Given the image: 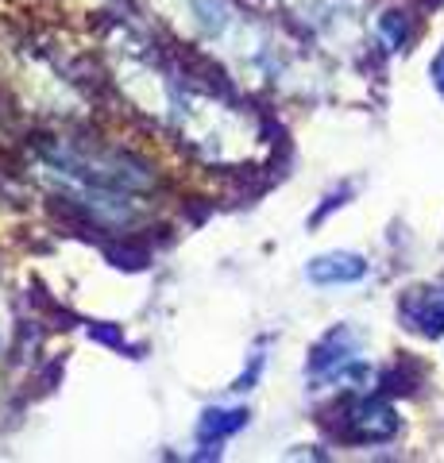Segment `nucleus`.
I'll return each mask as SVG.
<instances>
[{
  "mask_svg": "<svg viewBox=\"0 0 444 463\" xmlns=\"http://www.w3.org/2000/svg\"><path fill=\"white\" fill-rule=\"evenodd\" d=\"M440 66H444V58H440ZM440 81H444V74H440Z\"/></svg>",
  "mask_w": 444,
  "mask_h": 463,
  "instance_id": "1",
  "label": "nucleus"
}]
</instances>
